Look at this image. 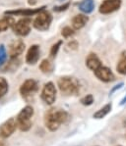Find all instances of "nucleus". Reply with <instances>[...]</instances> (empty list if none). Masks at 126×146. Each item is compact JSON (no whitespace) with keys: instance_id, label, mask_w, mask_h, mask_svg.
Masks as SVG:
<instances>
[{"instance_id":"1","label":"nucleus","mask_w":126,"mask_h":146,"mask_svg":"<svg viewBox=\"0 0 126 146\" xmlns=\"http://www.w3.org/2000/svg\"><path fill=\"white\" fill-rule=\"evenodd\" d=\"M69 115L66 111L59 108H50L44 115V125L48 131H55L61 125L68 121Z\"/></svg>"},{"instance_id":"2","label":"nucleus","mask_w":126,"mask_h":146,"mask_svg":"<svg viewBox=\"0 0 126 146\" xmlns=\"http://www.w3.org/2000/svg\"><path fill=\"white\" fill-rule=\"evenodd\" d=\"M57 86L59 90L65 95H77L80 91V84L79 82L75 78L68 77H61L57 80Z\"/></svg>"},{"instance_id":"3","label":"nucleus","mask_w":126,"mask_h":146,"mask_svg":"<svg viewBox=\"0 0 126 146\" xmlns=\"http://www.w3.org/2000/svg\"><path fill=\"white\" fill-rule=\"evenodd\" d=\"M34 108L27 105L25 106L19 114L16 117V123H17V127L21 131H28L32 127V118L34 116Z\"/></svg>"},{"instance_id":"4","label":"nucleus","mask_w":126,"mask_h":146,"mask_svg":"<svg viewBox=\"0 0 126 146\" xmlns=\"http://www.w3.org/2000/svg\"><path fill=\"white\" fill-rule=\"evenodd\" d=\"M51 23H52V16L44 9L37 15L36 19L33 22V26L36 30L40 31H46L50 28Z\"/></svg>"},{"instance_id":"5","label":"nucleus","mask_w":126,"mask_h":146,"mask_svg":"<svg viewBox=\"0 0 126 146\" xmlns=\"http://www.w3.org/2000/svg\"><path fill=\"white\" fill-rule=\"evenodd\" d=\"M39 90V84L33 78L26 80L20 86V94L25 100H30Z\"/></svg>"},{"instance_id":"6","label":"nucleus","mask_w":126,"mask_h":146,"mask_svg":"<svg viewBox=\"0 0 126 146\" xmlns=\"http://www.w3.org/2000/svg\"><path fill=\"white\" fill-rule=\"evenodd\" d=\"M40 98L47 105H52L56 100V88L53 82H48L44 85L40 92Z\"/></svg>"},{"instance_id":"7","label":"nucleus","mask_w":126,"mask_h":146,"mask_svg":"<svg viewBox=\"0 0 126 146\" xmlns=\"http://www.w3.org/2000/svg\"><path fill=\"white\" fill-rule=\"evenodd\" d=\"M14 31L19 36H27L31 33L32 29V20L28 17H24L20 19L17 23L13 26Z\"/></svg>"},{"instance_id":"8","label":"nucleus","mask_w":126,"mask_h":146,"mask_svg":"<svg viewBox=\"0 0 126 146\" xmlns=\"http://www.w3.org/2000/svg\"><path fill=\"white\" fill-rule=\"evenodd\" d=\"M122 0H103L101 3L99 11L103 15H109L120 9Z\"/></svg>"},{"instance_id":"9","label":"nucleus","mask_w":126,"mask_h":146,"mask_svg":"<svg viewBox=\"0 0 126 146\" xmlns=\"http://www.w3.org/2000/svg\"><path fill=\"white\" fill-rule=\"evenodd\" d=\"M46 9V6H42L40 8H29V9H17V10H7L4 12L8 16H21V17H28L37 16L40 12Z\"/></svg>"},{"instance_id":"10","label":"nucleus","mask_w":126,"mask_h":146,"mask_svg":"<svg viewBox=\"0 0 126 146\" xmlns=\"http://www.w3.org/2000/svg\"><path fill=\"white\" fill-rule=\"evenodd\" d=\"M17 123L16 119L10 118L7 121H5L1 125H0V136L2 138H8L12 135L17 129Z\"/></svg>"},{"instance_id":"11","label":"nucleus","mask_w":126,"mask_h":146,"mask_svg":"<svg viewBox=\"0 0 126 146\" xmlns=\"http://www.w3.org/2000/svg\"><path fill=\"white\" fill-rule=\"evenodd\" d=\"M94 76L97 77L99 80L103 82H111L115 80V76L112 73V71L107 67L101 66L99 69L94 71Z\"/></svg>"},{"instance_id":"12","label":"nucleus","mask_w":126,"mask_h":146,"mask_svg":"<svg viewBox=\"0 0 126 146\" xmlns=\"http://www.w3.org/2000/svg\"><path fill=\"white\" fill-rule=\"evenodd\" d=\"M25 50V43L21 39H15L9 45L8 55L10 58H18Z\"/></svg>"},{"instance_id":"13","label":"nucleus","mask_w":126,"mask_h":146,"mask_svg":"<svg viewBox=\"0 0 126 146\" xmlns=\"http://www.w3.org/2000/svg\"><path fill=\"white\" fill-rule=\"evenodd\" d=\"M40 56V45L34 44L29 48L28 52L26 54V63L28 65H36L38 63Z\"/></svg>"},{"instance_id":"14","label":"nucleus","mask_w":126,"mask_h":146,"mask_svg":"<svg viewBox=\"0 0 126 146\" xmlns=\"http://www.w3.org/2000/svg\"><path fill=\"white\" fill-rule=\"evenodd\" d=\"M86 66L87 68L91 71H96L101 66H103L102 61L98 57V55L94 53H90L86 58Z\"/></svg>"},{"instance_id":"15","label":"nucleus","mask_w":126,"mask_h":146,"mask_svg":"<svg viewBox=\"0 0 126 146\" xmlns=\"http://www.w3.org/2000/svg\"><path fill=\"white\" fill-rule=\"evenodd\" d=\"M88 22H89L88 16L84 15V14L76 15L75 17L72 19V28L76 31L81 30V29H83L85 26H86Z\"/></svg>"},{"instance_id":"16","label":"nucleus","mask_w":126,"mask_h":146,"mask_svg":"<svg viewBox=\"0 0 126 146\" xmlns=\"http://www.w3.org/2000/svg\"><path fill=\"white\" fill-rule=\"evenodd\" d=\"M78 7L84 14H90L94 9V0H82L79 3Z\"/></svg>"},{"instance_id":"17","label":"nucleus","mask_w":126,"mask_h":146,"mask_svg":"<svg viewBox=\"0 0 126 146\" xmlns=\"http://www.w3.org/2000/svg\"><path fill=\"white\" fill-rule=\"evenodd\" d=\"M111 109H112V104L111 103H107V104H105V106L102 107L101 109H99L93 115V117L94 119H97V120L103 119L107 115H109L110 113V111H111Z\"/></svg>"},{"instance_id":"18","label":"nucleus","mask_w":126,"mask_h":146,"mask_svg":"<svg viewBox=\"0 0 126 146\" xmlns=\"http://www.w3.org/2000/svg\"><path fill=\"white\" fill-rule=\"evenodd\" d=\"M15 24L14 19L11 16H6V17L0 19V33H4L10 29L11 27H13Z\"/></svg>"},{"instance_id":"19","label":"nucleus","mask_w":126,"mask_h":146,"mask_svg":"<svg viewBox=\"0 0 126 146\" xmlns=\"http://www.w3.org/2000/svg\"><path fill=\"white\" fill-rule=\"evenodd\" d=\"M116 71L120 75L126 76V51H123L120 54V58L116 65Z\"/></svg>"},{"instance_id":"20","label":"nucleus","mask_w":126,"mask_h":146,"mask_svg":"<svg viewBox=\"0 0 126 146\" xmlns=\"http://www.w3.org/2000/svg\"><path fill=\"white\" fill-rule=\"evenodd\" d=\"M53 66L48 59H44L40 64V70L44 74H50L52 72Z\"/></svg>"},{"instance_id":"21","label":"nucleus","mask_w":126,"mask_h":146,"mask_svg":"<svg viewBox=\"0 0 126 146\" xmlns=\"http://www.w3.org/2000/svg\"><path fill=\"white\" fill-rule=\"evenodd\" d=\"M8 89H9L8 82L6 80V78L0 77V98H2L3 96L6 95V93L8 92Z\"/></svg>"},{"instance_id":"22","label":"nucleus","mask_w":126,"mask_h":146,"mask_svg":"<svg viewBox=\"0 0 126 146\" xmlns=\"http://www.w3.org/2000/svg\"><path fill=\"white\" fill-rule=\"evenodd\" d=\"M62 43H63L62 40H58L57 42H55V43L51 46L50 51H49V57H50V58H55V56L57 55L58 51H59L60 47H61V45H62Z\"/></svg>"},{"instance_id":"23","label":"nucleus","mask_w":126,"mask_h":146,"mask_svg":"<svg viewBox=\"0 0 126 146\" xmlns=\"http://www.w3.org/2000/svg\"><path fill=\"white\" fill-rule=\"evenodd\" d=\"M81 104H83L84 106H90L94 103V96L92 94H87L86 96H84L83 98H81L80 100Z\"/></svg>"},{"instance_id":"24","label":"nucleus","mask_w":126,"mask_h":146,"mask_svg":"<svg viewBox=\"0 0 126 146\" xmlns=\"http://www.w3.org/2000/svg\"><path fill=\"white\" fill-rule=\"evenodd\" d=\"M74 29L73 28H70V27H65V28L62 29L61 31V35L64 38H69L71 37L72 35H74Z\"/></svg>"},{"instance_id":"25","label":"nucleus","mask_w":126,"mask_h":146,"mask_svg":"<svg viewBox=\"0 0 126 146\" xmlns=\"http://www.w3.org/2000/svg\"><path fill=\"white\" fill-rule=\"evenodd\" d=\"M6 59H7V51H6V48L3 44L0 45V67L5 63Z\"/></svg>"},{"instance_id":"26","label":"nucleus","mask_w":126,"mask_h":146,"mask_svg":"<svg viewBox=\"0 0 126 146\" xmlns=\"http://www.w3.org/2000/svg\"><path fill=\"white\" fill-rule=\"evenodd\" d=\"M69 6H70V2H67V3H64L63 5L55 6V7L53 8V11H54V12H62V11L67 10V9L69 8Z\"/></svg>"},{"instance_id":"27","label":"nucleus","mask_w":126,"mask_h":146,"mask_svg":"<svg viewBox=\"0 0 126 146\" xmlns=\"http://www.w3.org/2000/svg\"><path fill=\"white\" fill-rule=\"evenodd\" d=\"M67 46H68L71 50H76V49L78 48V42L76 41V40H72L71 42H69Z\"/></svg>"},{"instance_id":"28","label":"nucleus","mask_w":126,"mask_h":146,"mask_svg":"<svg viewBox=\"0 0 126 146\" xmlns=\"http://www.w3.org/2000/svg\"><path fill=\"white\" fill-rule=\"evenodd\" d=\"M122 85H123V82H121V84H117V85H115V87H114V88H112L111 93H112V92H114L115 90H117V89L121 88V86H122Z\"/></svg>"},{"instance_id":"29","label":"nucleus","mask_w":126,"mask_h":146,"mask_svg":"<svg viewBox=\"0 0 126 146\" xmlns=\"http://www.w3.org/2000/svg\"><path fill=\"white\" fill-rule=\"evenodd\" d=\"M37 0H28V3L29 5H32V6H35L37 4Z\"/></svg>"},{"instance_id":"30","label":"nucleus","mask_w":126,"mask_h":146,"mask_svg":"<svg viewBox=\"0 0 126 146\" xmlns=\"http://www.w3.org/2000/svg\"><path fill=\"white\" fill-rule=\"evenodd\" d=\"M4 138H2L1 136H0V146H7L6 145V143H5V141L3 140Z\"/></svg>"},{"instance_id":"31","label":"nucleus","mask_w":126,"mask_h":146,"mask_svg":"<svg viewBox=\"0 0 126 146\" xmlns=\"http://www.w3.org/2000/svg\"><path fill=\"white\" fill-rule=\"evenodd\" d=\"M125 103H126V96H125L124 98H123L122 100H121V102H120V105H123V104H125Z\"/></svg>"},{"instance_id":"32","label":"nucleus","mask_w":126,"mask_h":146,"mask_svg":"<svg viewBox=\"0 0 126 146\" xmlns=\"http://www.w3.org/2000/svg\"><path fill=\"white\" fill-rule=\"evenodd\" d=\"M117 146H121V145H117Z\"/></svg>"}]
</instances>
